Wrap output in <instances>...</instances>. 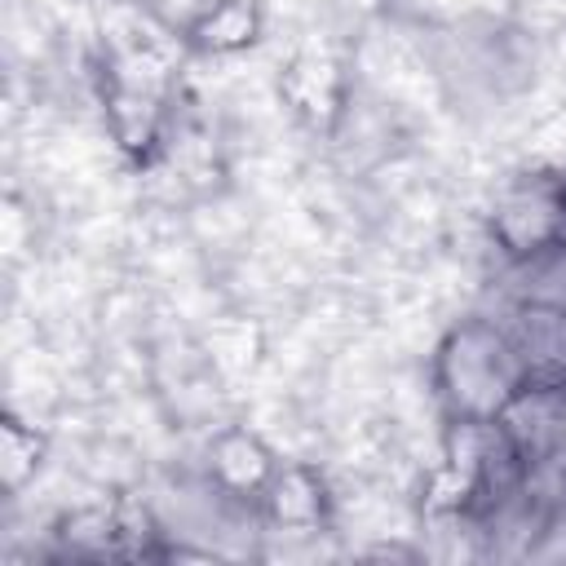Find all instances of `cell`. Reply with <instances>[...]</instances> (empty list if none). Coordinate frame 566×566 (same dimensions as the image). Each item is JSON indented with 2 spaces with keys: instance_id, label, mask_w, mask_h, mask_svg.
<instances>
[{
  "instance_id": "6",
  "label": "cell",
  "mask_w": 566,
  "mask_h": 566,
  "mask_svg": "<svg viewBox=\"0 0 566 566\" xmlns=\"http://www.w3.org/2000/svg\"><path fill=\"white\" fill-rule=\"evenodd\" d=\"M509 301H531L548 310H566V243H553L526 261L509 265Z\"/></svg>"
},
{
  "instance_id": "1",
  "label": "cell",
  "mask_w": 566,
  "mask_h": 566,
  "mask_svg": "<svg viewBox=\"0 0 566 566\" xmlns=\"http://www.w3.org/2000/svg\"><path fill=\"white\" fill-rule=\"evenodd\" d=\"M526 389V363L500 314H469L442 332L433 349V398L447 424H495Z\"/></svg>"
},
{
  "instance_id": "8",
  "label": "cell",
  "mask_w": 566,
  "mask_h": 566,
  "mask_svg": "<svg viewBox=\"0 0 566 566\" xmlns=\"http://www.w3.org/2000/svg\"><path fill=\"white\" fill-rule=\"evenodd\" d=\"M557 243H566V226H562V239H557Z\"/></svg>"
},
{
  "instance_id": "2",
  "label": "cell",
  "mask_w": 566,
  "mask_h": 566,
  "mask_svg": "<svg viewBox=\"0 0 566 566\" xmlns=\"http://www.w3.org/2000/svg\"><path fill=\"white\" fill-rule=\"evenodd\" d=\"M562 226H566V177L557 172L517 177L495 195L486 217V234L504 256V265L553 248L562 239Z\"/></svg>"
},
{
  "instance_id": "7",
  "label": "cell",
  "mask_w": 566,
  "mask_h": 566,
  "mask_svg": "<svg viewBox=\"0 0 566 566\" xmlns=\"http://www.w3.org/2000/svg\"><path fill=\"white\" fill-rule=\"evenodd\" d=\"M44 455H49V438L31 420H22V416L0 420V482L9 495H22L35 482Z\"/></svg>"
},
{
  "instance_id": "3",
  "label": "cell",
  "mask_w": 566,
  "mask_h": 566,
  "mask_svg": "<svg viewBox=\"0 0 566 566\" xmlns=\"http://www.w3.org/2000/svg\"><path fill=\"white\" fill-rule=\"evenodd\" d=\"M279 455L274 447L248 429V424H226L208 438V451H203V478H208V491L221 495V500H234V504H261L270 478L279 473Z\"/></svg>"
},
{
  "instance_id": "4",
  "label": "cell",
  "mask_w": 566,
  "mask_h": 566,
  "mask_svg": "<svg viewBox=\"0 0 566 566\" xmlns=\"http://www.w3.org/2000/svg\"><path fill=\"white\" fill-rule=\"evenodd\" d=\"M265 31V4L261 0H208L186 22V44L203 57H234L248 53Z\"/></svg>"
},
{
  "instance_id": "5",
  "label": "cell",
  "mask_w": 566,
  "mask_h": 566,
  "mask_svg": "<svg viewBox=\"0 0 566 566\" xmlns=\"http://www.w3.org/2000/svg\"><path fill=\"white\" fill-rule=\"evenodd\" d=\"M279 531H318L327 517V491L323 478L310 464H279L270 478L261 504H256Z\"/></svg>"
}]
</instances>
